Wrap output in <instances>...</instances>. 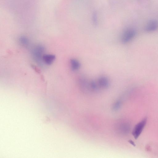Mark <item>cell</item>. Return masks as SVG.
<instances>
[{"instance_id": "8992f818", "label": "cell", "mask_w": 158, "mask_h": 158, "mask_svg": "<svg viewBox=\"0 0 158 158\" xmlns=\"http://www.w3.org/2000/svg\"><path fill=\"white\" fill-rule=\"evenodd\" d=\"M97 82L98 84L102 87H107L109 85V80L105 76L99 77Z\"/></svg>"}, {"instance_id": "ba28073f", "label": "cell", "mask_w": 158, "mask_h": 158, "mask_svg": "<svg viewBox=\"0 0 158 158\" xmlns=\"http://www.w3.org/2000/svg\"><path fill=\"white\" fill-rule=\"evenodd\" d=\"M19 41L21 44L23 46H27L29 44V40L26 37L23 36L20 37Z\"/></svg>"}, {"instance_id": "7a4b0ae2", "label": "cell", "mask_w": 158, "mask_h": 158, "mask_svg": "<svg viewBox=\"0 0 158 158\" xmlns=\"http://www.w3.org/2000/svg\"><path fill=\"white\" fill-rule=\"evenodd\" d=\"M45 49L43 46L38 45L34 48L32 51V54L34 60L37 62L43 63L42 58L43 56Z\"/></svg>"}, {"instance_id": "9c48e42d", "label": "cell", "mask_w": 158, "mask_h": 158, "mask_svg": "<svg viewBox=\"0 0 158 158\" xmlns=\"http://www.w3.org/2000/svg\"><path fill=\"white\" fill-rule=\"evenodd\" d=\"M92 20L93 24L95 25L96 26L98 24V20L97 13L96 11H94L93 13L92 16Z\"/></svg>"}, {"instance_id": "3957f363", "label": "cell", "mask_w": 158, "mask_h": 158, "mask_svg": "<svg viewBox=\"0 0 158 158\" xmlns=\"http://www.w3.org/2000/svg\"><path fill=\"white\" fill-rule=\"evenodd\" d=\"M147 119L145 118L138 123L135 127L133 134L135 139H137L140 135L146 124Z\"/></svg>"}, {"instance_id": "6da1fadb", "label": "cell", "mask_w": 158, "mask_h": 158, "mask_svg": "<svg viewBox=\"0 0 158 158\" xmlns=\"http://www.w3.org/2000/svg\"><path fill=\"white\" fill-rule=\"evenodd\" d=\"M136 34V30L130 28L125 30L122 34L121 37V42L124 44H128L135 38Z\"/></svg>"}, {"instance_id": "30bf717a", "label": "cell", "mask_w": 158, "mask_h": 158, "mask_svg": "<svg viewBox=\"0 0 158 158\" xmlns=\"http://www.w3.org/2000/svg\"><path fill=\"white\" fill-rule=\"evenodd\" d=\"M131 143L134 146H135V144L134 143L132 142V141H131Z\"/></svg>"}, {"instance_id": "5b68a950", "label": "cell", "mask_w": 158, "mask_h": 158, "mask_svg": "<svg viewBox=\"0 0 158 158\" xmlns=\"http://www.w3.org/2000/svg\"><path fill=\"white\" fill-rule=\"evenodd\" d=\"M55 59L56 56L54 55L44 54L42 58L43 62L48 65H50L53 63Z\"/></svg>"}, {"instance_id": "277c9868", "label": "cell", "mask_w": 158, "mask_h": 158, "mask_svg": "<svg viewBox=\"0 0 158 158\" xmlns=\"http://www.w3.org/2000/svg\"><path fill=\"white\" fill-rule=\"evenodd\" d=\"M145 31L148 33H151L158 29V22L155 20H152L148 22L145 27Z\"/></svg>"}, {"instance_id": "52a82bcc", "label": "cell", "mask_w": 158, "mask_h": 158, "mask_svg": "<svg viewBox=\"0 0 158 158\" xmlns=\"http://www.w3.org/2000/svg\"><path fill=\"white\" fill-rule=\"evenodd\" d=\"M70 62L71 68L73 70L76 71L80 68V64L77 59H71L70 60Z\"/></svg>"}]
</instances>
